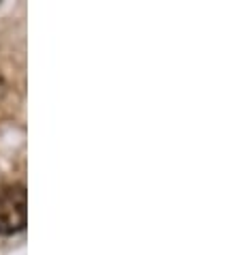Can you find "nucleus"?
Listing matches in <instances>:
<instances>
[{
	"mask_svg": "<svg viewBox=\"0 0 240 255\" xmlns=\"http://www.w3.org/2000/svg\"><path fill=\"white\" fill-rule=\"evenodd\" d=\"M28 221V193L22 182H11L0 189V236L22 232Z\"/></svg>",
	"mask_w": 240,
	"mask_h": 255,
	"instance_id": "1",
	"label": "nucleus"
},
{
	"mask_svg": "<svg viewBox=\"0 0 240 255\" xmlns=\"http://www.w3.org/2000/svg\"><path fill=\"white\" fill-rule=\"evenodd\" d=\"M2 93H4V82H2V77H0V97H2Z\"/></svg>",
	"mask_w": 240,
	"mask_h": 255,
	"instance_id": "2",
	"label": "nucleus"
}]
</instances>
